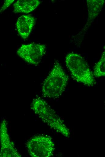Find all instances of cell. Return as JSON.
<instances>
[{
    "label": "cell",
    "instance_id": "obj_1",
    "mask_svg": "<svg viewBox=\"0 0 105 157\" xmlns=\"http://www.w3.org/2000/svg\"><path fill=\"white\" fill-rule=\"evenodd\" d=\"M31 108L44 123L64 136L70 135L69 129L55 111L44 100L37 97L33 99Z\"/></svg>",
    "mask_w": 105,
    "mask_h": 157
},
{
    "label": "cell",
    "instance_id": "obj_2",
    "mask_svg": "<svg viewBox=\"0 0 105 157\" xmlns=\"http://www.w3.org/2000/svg\"><path fill=\"white\" fill-rule=\"evenodd\" d=\"M68 78L58 60L43 82L41 91L45 98L55 99L60 97L65 91Z\"/></svg>",
    "mask_w": 105,
    "mask_h": 157
},
{
    "label": "cell",
    "instance_id": "obj_3",
    "mask_svg": "<svg viewBox=\"0 0 105 157\" xmlns=\"http://www.w3.org/2000/svg\"><path fill=\"white\" fill-rule=\"evenodd\" d=\"M66 66L73 79L89 87L95 83L93 74L84 59L80 55L72 52L65 57Z\"/></svg>",
    "mask_w": 105,
    "mask_h": 157
},
{
    "label": "cell",
    "instance_id": "obj_4",
    "mask_svg": "<svg viewBox=\"0 0 105 157\" xmlns=\"http://www.w3.org/2000/svg\"><path fill=\"white\" fill-rule=\"evenodd\" d=\"M26 147L32 157H50L55 149V144L49 136L40 135L33 137L27 142Z\"/></svg>",
    "mask_w": 105,
    "mask_h": 157
},
{
    "label": "cell",
    "instance_id": "obj_5",
    "mask_svg": "<svg viewBox=\"0 0 105 157\" xmlns=\"http://www.w3.org/2000/svg\"><path fill=\"white\" fill-rule=\"evenodd\" d=\"M46 50L45 44L32 43L22 45L18 49L17 53L27 62L37 65L45 54Z\"/></svg>",
    "mask_w": 105,
    "mask_h": 157
},
{
    "label": "cell",
    "instance_id": "obj_6",
    "mask_svg": "<svg viewBox=\"0 0 105 157\" xmlns=\"http://www.w3.org/2000/svg\"><path fill=\"white\" fill-rule=\"evenodd\" d=\"M6 121L4 119L0 125V157H21V155L11 140Z\"/></svg>",
    "mask_w": 105,
    "mask_h": 157
},
{
    "label": "cell",
    "instance_id": "obj_7",
    "mask_svg": "<svg viewBox=\"0 0 105 157\" xmlns=\"http://www.w3.org/2000/svg\"><path fill=\"white\" fill-rule=\"evenodd\" d=\"M35 20L30 15H24L18 19L16 26L18 34L22 38L25 39L31 33L34 25Z\"/></svg>",
    "mask_w": 105,
    "mask_h": 157
},
{
    "label": "cell",
    "instance_id": "obj_8",
    "mask_svg": "<svg viewBox=\"0 0 105 157\" xmlns=\"http://www.w3.org/2000/svg\"><path fill=\"white\" fill-rule=\"evenodd\" d=\"M88 11L87 22L85 27L88 28L98 15L105 2L104 0H87Z\"/></svg>",
    "mask_w": 105,
    "mask_h": 157
},
{
    "label": "cell",
    "instance_id": "obj_9",
    "mask_svg": "<svg viewBox=\"0 0 105 157\" xmlns=\"http://www.w3.org/2000/svg\"><path fill=\"white\" fill-rule=\"evenodd\" d=\"M38 0H19L13 4L15 13H28L35 9L40 3Z\"/></svg>",
    "mask_w": 105,
    "mask_h": 157
},
{
    "label": "cell",
    "instance_id": "obj_10",
    "mask_svg": "<svg viewBox=\"0 0 105 157\" xmlns=\"http://www.w3.org/2000/svg\"><path fill=\"white\" fill-rule=\"evenodd\" d=\"M105 50L102 53L100 58L94 68L93 74L95 77H100L105 75Z\"/></svg>",
    "mask_w": 105,
    "mask_h": 157
},
{
    "label": "cell",
    "instance_id": "obj_11",
    "mask_svg": "<svg viewBox=\"0 0 105 157\" xmlns=\"http://www.w3.org/2000/svg\"><path fill=\"white\" fill-rule=\"evenodd\" d=\"M14 0H7L4 1V3L0 9V13L6 9L14 2Z\"/></svg>",
    "mask_w": 105,
    "mask_h": 157
}]
</instances>
